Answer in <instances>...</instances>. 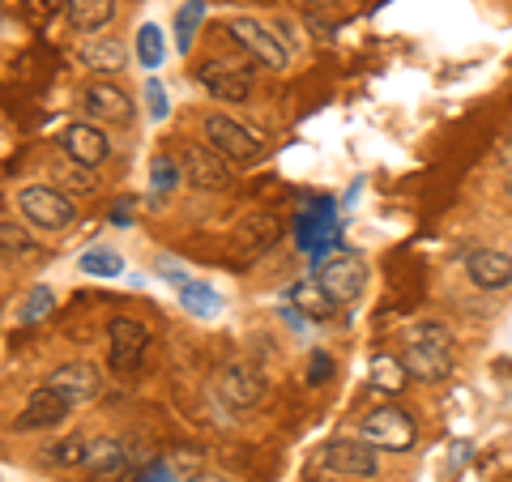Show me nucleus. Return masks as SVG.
<instances>
[{
	"label": "nucleus",
	"instance_id": "obj_1",
	"mask_svg": "<svg viewBox=\"0 0 512 482\" xmlns=\"http://www.w3.org/2000/svg\"><path fill=\"white\" fill-rule=\"evenodd\" d=\"M402 363H406L410 380H427V384L444 380L453 372V333L444 325H436V320H431V325H419L410 333Z\"/></svg>",
	"mask_w": 512,
	"mask_h": 482
},
{
	"label": "nucleus",
	"instance_id": "obj_2",
	"mask_svg": "<svg viewBox=\"0 0 512 482\" xmlns=\"http://www.w3.org/2000/svg\"><path fill=\"white\" fill-rule=\"evenodd\" d=\"M201 133H205V141H210V150L222 154L227 163H256V158L265 154L261 137H256L252 128H244L239 120H231L227 111H210V116L201 120Z\"/></svg>",
	"mask_w": 512,
	"mask_h": 482
},
{
	"label": "nucleus",
	"instance_id": "obj_3",
	"mask_svg": "<svg viewBox=\"0 0 512 482\" xmlns=\"http://www.w3.org/2000/svg\"><path fill=\"white\" fill-rule=\"evenodd\" d=\"M18 214L30 222V227H39V231H60V227H69V222L77 218L73 201L64 197L60 188H52V184L22 188L18 192Z\"/></svg>",
	"mask_w": 512,
	"mask_h": 482
},
{
	"label": "nucleus",
	"instance_id": "obj_4",
	"mask_svg": "<svg viewBox=\"0 0 512 482\" xmlns=\"http://www.w3.org/2000/svg\"><path fill=\"white\" fill-rule=\"evenodd\" d=\"M316 282L325 286V295L333 303H350V299H359L363 295V282H367V265L359 261L355 252H329V256H320V269H316Z\"/></svg>",
	"mask_w": 512,
	"mask_h": 482
},
{
	"label": "nucleus",
	"instance_id": "obj_5",
	"mask_svg": "<svg viewBox=\"0 0 512 482\" xmlns=\"http://www.w3.org/2000/svg\"><path fill=\"white\" fill-rule=\"evenodd\" d=\"M414 436H419V431H414V419L397 406H380L359 423V440H367L372 448H393V453L414 448Z\"/></svg>",
	"mask_w": 512,
	"mask_h": 482
},
{
	"label": "nucleus",
	"instance_id": "obj_6",
	"mask_svg": "<svg viewBox=\"0 0 512 482\" xmlns=\"http://www.w3.org/2000/svg\"><path fill=\"white\" fill-rule=\"evenodd\" d=\"M320 465L342 478H376V470H380L376 448L367 440H329L320 448Z\"/></svg>",
	"mask_w": 512,
	"mask_h": 482
},
{
	"label": "nucleus",
	"instance_id": "obj_7",
	"mask_svg": "<svg viewBox=\"0 0 512 482\" xmlns=\"http://www.w3.org/2000/svg\"><path fill=\"white\" fill-rule=\"evenodd\" d=\"M227 30H231V39L244 47V52L256 64H265V69H282V64H286V43L265 22H256V18H231Z\"/></svg>",
	"mask_w": 512,
	"mask_h": 482
},
{
	"label": "nucleus",
	"instance_id": "obj_8",
	"mask_svg": "<svg viewBox=\"0 0 512 482\" xmlns=\"http://www.w3.org/2000/svg\"><path fill=\"white\" fill-rule=\"evenodd\" d=\"M47 389H56L64 401H69V406H86V401L99 397L103 372L90 359H73V363H60L56 372L47 376Z\"/></svg>",
	"mask_w": 512,
	"mask_h": 482
},
{
	"label": "nucleus",
	"instance_id": "obj_9",
	"mask_svg": "<svg viewBox=\"0 0 512 482\" xmlns=\"http://www.w3.org/2000/svg\"><path fill=\"white\" fill-rule=\"evenodd\" d=\"M218 397L227 401V406H235V410H248V406H256V401L265 397V376L244 359L222 363L218 367Z\"/></svg>",
	"mask_w": 512,
	"mask_h": 482
},
{
	"label": "nucleus",
	"instance_id": "obj_10",
	"mask_svg": "<svg viewBox=\"0 0 512 482\" xmlns=\"http://www.w3.org/2000/svg\"><path fill=\"white\" fill-rule=\"evenodd\" d=\"M82 465L94 482H133V457H128V448L111 436L90 440Z\"/></svg>",
	"mask_w": 512,
	"mask_h": 482
},
{
	"label": "nucleus",
	"instance_id": "obj_11",
	"mask_svg": "<svg viewBox=\"0 0 512 482\" xmlns=\"http://www.w3.org/2000/svg\"><path fill=\"white\" fill-rule=\"evenodd\" d=\"M107 342H111V367L116 372H133V367L146 359V346H150V333L137 325V320H128V316H116L107 325Z\"/></svg>",
	"mask_w": 512,
	"mask_h": 482
},
{
	"label": "nucleus",
	"instance_id": "obj_12",
	"mask_svg": "<svg viewBox=\"0 0 512 482\" xmlns=\"http://www.w3.org/2000/svg\"><path fill=\"white\" fill-rule=\"evenodd\" d=\"M278 235H282V222L274 214H248L231 235L235 261H256V256H265L278 244Z\"/></svg>",
	"mask_w": 512,
	"mask_h": 482
},
{
	"label": "nucleus",
	"instance_id": "obj_13",
	"mask_svg": "<svg viewBox=\"0 0 512 482\" xmlns=\"http://www.w3.org/2000/svg\"><path fill=\"white\" fill-rule=\"evenodd\" d=\"M197 82L222 103H244L248 90H252V73L235 69V64H227V60H201L197 64Z\"/></svg>",
	"mask_w": 512,
	"mask_h": 482
},
{
	"label": "nucleus",
	"instance_id": "obj_14",
	"mask_svg": "<svg viewBox=\"0 0 512 482\" xmlns=\"http://www.w3.org/2000/svg\"><path fill=\"white\" fill-rule=\"evenodd\" d=\"M180 171L192 188H205V192H218L231 184V171H227V158L214 154L210 146H188L180 158Z\"/></svg>",
	"mask_w": 512,
	"mask_h": 482
},
{
	"label": "nucleus",
	"instance_id": "obj_15",
	"mask_svg": "<svg viewBox=\"0 0 512 482\" xmlns=\"http://www.w3.org/2000/svg\"><path fill=\"white\" fill-rule=\"evenodd\" d=\"M466 278L478 291H508L512 286V256L500 248H478L466 256Z\"/></svg>",
	"mask_w": 512,
	"mask_h": 482
},
{
	"label": "nucleus",
	"instance_id": "obj_16",
	"mask_svg": "<svg viewBox=\"0 0 512 482\" xmlns=\"http://www.w3.org/2000/svg\"><path fill=\"white\" fill-rule=\"evenodd\" d=\"M64 154H69L82 171H94L99 163H107L111 141H107L103 128H94V124H73L69 133H64Z\"/></svg>",
	"mask_w": 512,
	"mask_h": 482
},
{
	"label": "nucleus",
	"instance_id": "obj_17",
	"mask_svg": "<svg viewBox=\"0 0 512 482\" xmlns=\"http://www.w3.org/2000/svg\"><path fill=\"white\" fill-rule=\"evenodd\" d=\"M73 406L64 401L56 389H47V384H39L35 393L26 397V410L18 414V431H39V427H56L64 423V414H69Z\"/></svg>",
	"mask_w": 512,
	"mask_h": 482
},
{
	"label": "nucleus",
	"instance_id": "obj_18",
	"mask_svg": "<svg viewBox=\"0 0 512 482\" xmlns=\"http://www.w3.org/2000/svg\"><path fill=\"white\" fill-rule=\"evenodd\" d=\"M86 111L94 120L128 124L133 120V99H128L120 86H111V82H94V86H86Z\"/></svg>",
	"mask_w": 512,
	"mask_h": 482
},
{
	"label": "nucleus",
	"instance_id": "obj_19",
	"mask_svg": "<svg viewBox=\"0 0 512 482\" xmlns=\"http://www.w3.org/2000/svg\"><path fill=\"white\" fill-rule=\"evenodd\" d=\"M333 239V205H312V210H303L295 218V244L303 252H320Z\"/></svg>",
	"mask_w": 512,
	"mask_h": 482
},
{
	"label": "nucleus",
	"instance_id": "obj_20",
	"mask_svg": "<svg viewBox=\"0 0 512 482\" xmlns=\"http://www.w3.org/2000/svg\"><path fill=\"white\" fill-rule=\"evenodd\" d=\"M64 18H69L77 35H94V30H103L116 18V5L111 0H64Z\"/></svg>",
	"mask_w": 512,
	"mask_h": 482
},
{
	"label": "nucleus",
	"instance_id": "obj_21",
	"mask_svg": "<svg viewBox=\"0 0 512 482\" xmlns=\"http://www.w3.org/2000/svg\"><path fill=\"white\" fill-rule=\"evenodd\" d=\"M291 308L299 312V316H308V320H329L333 316V308H338V303H333L329 295H325V286H320L316 278H299L295 286H291Z\"/></svg>",
	"mask_w": 512,
	"mask_h": 482
},
{
	"label": "nucleus",
	"instance_id": "obj_22",
	"mask_svg": "<svg viewBox=\"0 0 512 482\" xmlns=\"http://www.w3.org/2000/svg\"><path fill=\"white\" fill-rule=\"evenodd\" d=\"M180 303H184V312L201 316V320H210V316H218V312H222V295L214 291V286L197 282V278H192L188 286H180Z\"/></svg>",
	"mask_w": 512,
	"mask_h": 482
},
{
	"label": "nucleus",
	"instance_id": "obj_23",
	"mask_svg": "<svg viewBox=\"0 0 512 482\" xmlns=\"http://www.w3.org/2000/svg\"><path fill=\"white\" fill-rule=\"evenodd\" d=\"M137 60H141V69H150V73L167 60V35L158 22H146L137 30Z\"/></svg>",
	"mask_w": 512,
	"mask_h": 482
},
{
	"label": "nucleus",
	"instance_id": "obj_24",
	"mask_svg": "<svg viewBox=\"0 0 512 482\" xmlns=\"http://www.w3.org/2000/svg\"><path fill=\"white\" fill-rule=\"evenodd\" d=\"M77 56H82L86 69H94V73H111V69H120V60H124L116 39H86Z\"/></svg>",
	"mask_w": 512,
	"mask_h": 482
},
{
	"label": "nucleus",
	"instance_id": "obj_25",
	"mask_svg": "<svg viewBox=\"0 0 512 482\" xmlns=\"http://www.w3.org/2000/svg\"><path fill=\"white\" fill-rule=\"evenodd\" d=\"M205 22V0H184L180 13H175V47L188 56V47L192 39H197V30Z\"/></svg>",
	"mask_w": 512,
	"mask_h": 482
},
{
	"label": "nucleus",
	"instance_id": "obj_26",
	"mask_svg": "<svg viewBox=\"0 0 512 482\" xmlns=\"http://www.w3.org/2000/svg\"><path fill=\"white\" fill-rule=\"evenodd\" d=\"M372 384H376V389H384V393H402L410 384L406 363L393 359V355H376L372 359Z\"/></svg>",
	"mask_w": 512,
	"mask_h": 482
},
{
	"label": "nucleus",
	"instance_id": "obj_27",
	"mask_svg": "<svg viewBox=\"0 0 512 482\" xmlns=\"http://www.w3.org/2000/svg\"><path fill=\"white\" fill-rule=\"evenodd\" d=\"M77 269H82L86 278H120L124 261H120L116 252H107V248H94V252H86L82 261H77Z\"/></svg>",
	"mask_w": 512,
	"mask_h": 482
},
{
	"label": "nucleus",
	"instance_id": "obj_28",
	"mask_svg": "<svg viewBox=\"0 0 512 482\" xmlns=\"http://www.w3.org/2000/svg\"><path fill=\"white\" fill-rule=\"evenodd\" d=\"M56 308V295L47 291V286H35V291L26 295V303H22V312H18V325H39V320Z\"/></svg>",
	"mask_w": 512,
	"mask_h": 482
},
{
	"label": "nucleus",
	"instance_id": "obj_29",
	"mask_svg": "<svg viewBox=\"0 0 512 482\" xmlns=\"http://www.w3.org/2000/svg\"><path fill=\"white\" fill-rule=\"evenodd\" d=\"M30 248V235L18 227V222H0V261H9V256H26Z\"/></svg>",
	"mask_w": 512,
	"mask_h": 482
},
{
	"label": "nucleus",
	"instance_id": "obj_30",
	"mask_svg": "<svg viewBox=\"0 0 512 482\" xmlns=\"http://www.w3.org/2000/svg\"><path fill=\"white\" fill-rule=\"evenodd\" d=\"M150 184H154L158 192H171L175 184H180V163H175V158H167V154H158L154 163H150Z\"/></svg>",
	"mask_w": 512,
	"mask_h": 482
},
{
	"label": "nucleus",
	"instance_id": "obj_31",
	"mask_svg": "<svg viewBox=\"0 0 512 482\" xmlns=\"http://www.w3.org/2000/svg\"><path fill=\"white\" fill-rule=\"evenodd\" d=\"M146 111H150V120H167V116H171L167 86L158 82V77H150V82H146Z\"/></svg>",
	"mask_w": 512,
	"mask_h": 482
},
{
	"label": "nucleus",
	"instance_id": "obj_32",
	"mask_svg": "<svg viewBox=\"0 0 512 482\" xmlns=\"http://www.w3.org/2000/svg\"><path fill=\"white\" fill-rule=\"evenodd\" d=\"M86 436H69V440H60L56 444V453H52V461L56 465H82L86 461Z\"/></svg>",
	"mask_w": 512,
	"mask_h": 482
},
{
	"label": "nucleus",
	"instance_id": "obj_33",
	"mask_svg": "<svg viewBox=\"0 0 512 482\" xmlns=\"http://www.w3.org/2000/svg\"><path fill=\"white\" fill-rule=\"evenodd\" d=\"M333 372H338V367H333V359L325 355V350H316V355L308 359V384H312V389H320V384H329V380H333Z\"/></svg>",
	"mask_w": 512,
	"mask_h": 482
},
{
	"label": "nucleus",
	"instance_id": "obj_34",
	"mask_svg": "<svg viewBox=\"0 0 512 482\" xmlns=\"http://www.w3.org/2000/svg\"><path fill=\"white\" fill-rule=\"evenodd\" d=\"M158 273H167V282H175V286H188L192 282V273L184 265H175V261H158Z\"/></svg>",
	"mask_w": 512,
	"mask_h": 482
},
{
	"label": "nucleus",
	"instance_id": "obj_35",
	"mask_svg": "<svg viewBox=\"0 0 512 482\" xmlns=\"http://www.w3.org/2000/svg\"><path fill=\"white\" fill-rule=\"evenodd\" d=\"M133 197H124V201H116L111 205V222H116V227H128V222H133Z\"/></svg>",
	"mask_w": 512,
	"mask_h": 482
},
{
	"label": "nucleus",
	"instance_id": "obj_36",
	"mask_svg": "<svg viewBox=\"0 0 512 482\" xmlns=\"http://www.w3.org/2000/svg\"><path fill=\"white\" fill-rule=\"evenodd\" d=\"M141 482H175V474H171L167 461H158V465H150V470L141 474Z\"/></svg>",
	"mask_w": 512,
	"mask_h": 482
},
{
	"label": "nucleus",
	"instance_id": "obj_37",
	"mask_svg": "<svg viewBox=\"0 0 512 482\" xmlns=\"http://www.w3.org/2000/svg\"><path fill=\"white\" fill-rule=\"evenodd\" d=\"M500 163H504V167H512V133L500 141Z\"/></svg>",
	"mask_w": 512,
	"mask_h": 482
},
{
	"label": "nucleus",
	"instance_id": "obj_38",
	"mask_svg": "<svg viewBox=\"0 0 512 482\" xmlns=\"http://www.w3.org/2000/svg\"><path fill=\"white\" fill-rule=\"evenodd\" d=\"M184 482H231V478H222V474H192V478H184Z\"/></svg>",
	"mask_w": 512,
	"mask_h": 482
}]
</instances>
